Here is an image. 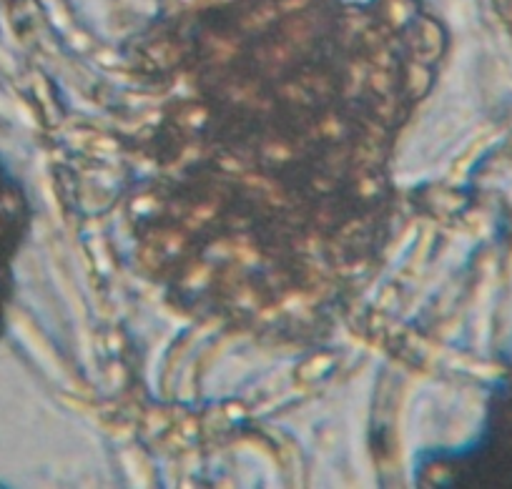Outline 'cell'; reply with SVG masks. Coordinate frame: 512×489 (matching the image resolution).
<instances>
[{
  "mask_svg": "<svg viewBox=\"0 0 512 489\" xmlns=\"http://www.w3.org/2000/svg\"><path fill=\"white\" fill-rule=\"evenodd\" d=\"M21 221V199L6 181V176L0 174V314H3V301H6L8 269H11V256L16 251L18 234H21Z\"/></svg>",
  "mask_w": 512,
  "mask_h": 489,
  "instance_id": "obj_1",
  "label": "cell"
}]
</instances>
